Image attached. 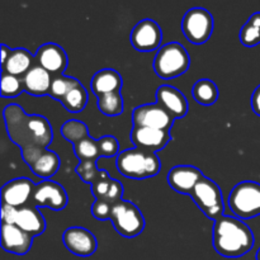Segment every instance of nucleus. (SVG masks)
Here are the masks:
<instances>
[{
	"instance_id": "1",
	"label": "nucleus",
	"mask_w": 260,
	"mask_h": 260,
	"mask_svg": "<svg viewBox=\"0 0 260 260\" xmlns=\"http://www.w3.org/2000/svg\"><path fill=\"white\" fill-rule=\"evenodd\" d=\"M8 136L22 150L47 149L53 140V131L47 118L40 114H25L18 104H9L3 111Z\"/></svg>"
},
{
	"instance_id": "2",
	"label": "nucleus",
	"mask_w": 260,
	"mask_h": 260,
	"mask_svg": "<svg viewBox=\"0 0 260 260\" xmlns=\"http://www.w3.org/2000/svg\"><path fill=\"white\" fill-rule=\"evenodd\" d=\"M213 248L226 258H240L251 250L255 238L246 223L240 218L225 216L215 221L212 229Z\"/></svg>"
},
{
	"instance_id": "3",
	"label": "nucleus",
	"mask_w": 260,
	"mask_h": 260,
	"mask_svg": "<svg viewBox=\"0 0 260 260\" xmlns=\"http://www.w3.org/2000/svg\"><path fill=\"white\" fill-rule=\"evenodd\" d=\"M119 174L129 179H147L159 174L161 162L155 152L144 151L137 147L127 149L117 155Z\"/></svg>"
},
{
	"instance_id": "4",
	"label": "nucleus",
	"mask_w": 260,
	"mask_h": 260,
	"mask_svg": "<svg viewBox=\"0 0 260 260\" xmlns=\"http://www.w3.org/2000/svg\"><path fill=\"white\" fill-rule=\"evenodd\" d=\"M190 57L183 45L170 42L159 48L154 60V70L161 79H174L187 73Z\"/></svg>"
},
{
	"instance_id": "5",
	"label": "nucleus",
	"mask_w": 260,
	"mask_h": 260,
	"mask_svg": "<svg viewBox=\"0 0 260 260\" xmlns=\"http://www.w3.org/2000/svg\"><path fill=\"white\" fill-rule=\"evenodd\" d=\"M229 207L238 218H253L260 215V184L245 180L234 187L229 196Z\"/></svg>"
},
{
	"instance_id": "6",
	"label": "nucleus",
	"mask_w": 260,
	"mask_h": 260,
	"mask_svg": "<svg viewBox=\"0 0 260 260\" xmlns=\"http://www.w3.org/2000/svg\"><path fill=\"white\" fill-rule=\"evenodd\" d=\"M111 221L117 233L123 238H136L144 231L145 218L140 208L129 201L121 200L114 203Z\"/></svg>"
},
{
	"instance_id": "7",
	"label": "nucleus",
	"mask_w": 260,
	"mask_h": 260,
	"mask_svg": "<svg viewBox=\"0 0 260 260\" xmlns=\"http://www.w3.org/2000/svg\"><path fill=\"white\" fill-rule=\"evenodd\" d=\"M190 197L210 220L217 221L223 216L225 207H223L222 193L217 183L210 178L203 175L193 192L190 193Z\"/></svg>"
},
{
	"instance_id": "8",
	"label": "nucleus",
	"mask_w": 260,
	"mask_h": 260,
	"mask_svg": "<svg viewBox=\"0 0 260 260\" xmlns=\"http://www.w3.org/2000/svg\"><path fill=\"white\" fill-rule=\"evenodd\" d=\"M215 28L213 17L205 8H192L184 14L182 30L193 45H203L210 40Z\"/></svg>"
},
{
	"instance_id": "9",
	"label": "nucleus",
	"mask_w": 260,
	"mask_h": 260,
	"mask_svg": "<svg viewBox=\"0 0 260 260\" xmlns=\"http://www.w3.org/2000/svg\"><path fill=\"white\" fill-rule=\"evenodd\" d=\"M175 119L173 118L172 114L159 103L139 106L132 112L134 127H149V128L169 131Z\"/></svg>"
},
{
	"instance_id": "10",
	"label": "nucleus",
	"mask_w": 260,
	"mask_h": 260,
	"mask_svg": "<svg viewBox=\"0 0 260 260\" xmlns=\"http://www.w3.org/2000/svg\"><path fill=\"white\" fill-rule=\"evenodd\" d=\"M22 157L30 170L45 180L53 177L60 168V157L52 150L38 147L24 149L22 150Z\"/></svg>"
},
{
	"instance_id": "11",
	"label": "nucleus",
	"mask_w": 260,
	"mask_h": 260,
	"mask_svg": "<svg viewBox=\"0 0 260 260\" xmlns=\"http://www.w3.org/2000/svg\"><path fill=\"white\" fill-rule=\"evenodd\" d=\"M68 194L65 188L51 179L36 184L30 203L36 207H47L53 211H61L68 205Z\"/></svg>"
},
{
	"instance_id": "12",
	"label": "nucleus",
	"mask_w": 260,
	"mask_h": 260,
	"mask_svg": "<svg viewBox=\"0 0 260 260\" xmlns=\"http://www.w3.org/2000/svg\"><path fill=\"white\" fill-rule=\"evenodd\" d=\"M129 41L140 52H151L161 45L162 30L155 20L142 19L132 29Z\"/></svg>"
},
{
	"instance_id": "13",
	"label": "nucleus",
	"mask_w": 260,
	"mask_h": 260,
	"mask_svg": "<svg viewBox=\"0 0 260 260\" xmlns=\"http://www.w3.org/2000/svg\"><path fill=\"white\" fill-rule=\"evenodd\" d=\"M62 241L69 251L83 258L93 255L98 248L94 234L88 229L79 228V226L66 229L63 231Z\"/></svg>"
},
{
	"instance_id": "14",
	"label": "nucleus",
	"mask_w": 260,
	"mask_h": 260,
	"mask_svg": "<svg viewBox=\"0 0 260 260\" xmlns=\"http://www.w3.org/2000/svg\"><path fill=\"white\" fill-rule=\"evenodd\" d=\"M36 184L28 178H17L2 188V205L20 208L30 203Z\"/></svg>"
},
{
	"instance_id": "15",
	"label": "nucleus",
	"mask_w": 260,
	"mask_h": 260,
	"mask_svg": "<svg viewBox=\"0 0 260 260\" xmlns=\"http://www.w3.org/2000/svg\"><path fill=\"white\" fill-rule=\"evenodd\" d=\"M36 63L47 70L52 76L63 75L68 68V55L60 45L45 43L35 55Z\"/></svg>"
},
{
	"instance_id": "16",
	"label": "nucleus",
	"mask_w": 260,
	"mask_h": 260,
	"mask_svg": "<svg viewBox=\"0 0 260 260\" xmlns=\"http://www.w3.org/2000/svg\"><path fill=\"white\" fill-rule=\"evenodd\" d=\"M129 137L135 147L155 154L159 150L164 149L172 139L169 131L149 128V127H134Z\"/></svg>"
},
{
	"instance_id": "17",
	"label": "nucleus",
	"mask_w": 260,
	"mask_h": 260,
	"mask_svg": "<svg viewBox=\"0 0 260 260\" xmlns=\"http://www.w3.org/2000/svg\"><path fill=\"white\" fill-rule=\"evenodd\" d=\"M33 236L13 223L2 225V248L15 255H25L30 250Z\"/></svg>"
},
{
	"instance_id": "18",
	"label": "nucleus",
	"mask_w": 260,
	"mask_h": 260,
	"mask_svg": "<svg viewBox=\"0 0 260 260\" xmlns=\"http://www.w3.org/2000/svg\"><path fill=\"white\" fill-rule=\"evenodd\" d=\"M202 177L203 173L198 168L192 165H178L170 169L168 183L175 192L190 196Z\"/></svg>"
},
{
	"instance_id": "19",
	"label": "nucleus",
	"mask_w": 260,
	"mask_h": 260,
	"mask_svg": "<svg viewBox=\"0 0 260 260\" xmlns=\"http://www.w3.org/2000/svg\"><path fill=\"white\" fill-rule=\"evenodd\" d=\"M13 225H17L18 228L32 235L33 238L42 235L46 230L45 217L38 211V207L33 206L32 203L17 208Z\"/></svg>"
},
{
	"instance_id": "20",
	"label": "nucleus",
	"mask_w": 260,
	"mask_h": 260,
	"mask_svg": "<svg viewBox=\"0 0 260 260\" xmlns=\"http://www.w3.org/2000/svg\"><path fill=\"white\" fill-rule=\"evenodd\" d=\"M156 103L164 107L174 119L183 118L188 113V101L184 94L172 85H161L156 90Z\"/></svg>"
},
{
	"instance_id": "21",
	"label": "nucleus",
	"mask_w": 260,
	"mask_h": 260,
	"mask_svg": "<svg viewBox=\"0 0 260 260\" xmlns=\"http://www.w3.org/2000/svg\"><path fill=\"white\" fill-rule=\"evenodd\" d=\"M53 76L36 63L24 76H23V83H24V90L28 94L35 96L50 95L51 84H52Z\"/></svg>"
},
{
	"instance_id": "22",
	"label": "nucleus",
	"mask_w": 260,
	"mask_h": 260,
	"mask_svg": "<svg viewBox=\"0 0 260 260\" xmlns=\"http://www.w3.org/2000/svg\"><path fill=\"white\" fill-rule=\"evenodd\" d=\"M122 84H123V80L118 71L114 69H103L93 76L90 81V88L99 98L104 94L121 91Z\"/></svg>"
},
{
	"instance_id": "23",
	"label": "nucleus",
	"mask_w": 260,
	"mask_h": 260,
	"mask_svg": "<svg viewBox=\"0 0 260 260\" xmlns=\"http://www.w3.org/2000/svg\"><path fill=\"white\" fill-rule=\"evenodd\" d=\"M35 65L36 58L29 51L25 48H14L5 63L2 65V71L18 78H23Z\"/></svg>"
},
{
	"instance_id": "24",
	"label": "nucleus",
	"mask_w": 260,
	"mask_h": 260,
	"mask_svg": "<svg viewBox=\"0 0 260 260\" xmlns=\"http://www.w3.org/2000/svg\"><path fill=\"white\" fill-rule=\"evenodd\" d=\"M90 188L95 200L106 201V202L111 203V205H114V203L122 200L124 190L122 183L119 180L109 177L108 173H106L94 184H91Z\"/></svg>"
},
{
	"instance_id": "25",
	"label": "nucleus",
	"mask_w": 260,
	"mask_h": 260,
	"mask_svg": "<svg viewBox=\"0 0 260 260\" xmlns=\"http://www.w3.org/2000/svg\"><path fill=\"white\" fill-rule=\"evenodd\" d=\"M193 98L202 106H212L218 99V88L210 79H200L192 89Z\"/></svg>"
},
{
	"instance_id": "26",
	"label": "nucleus",
	"mask_w": 260,
	"mask_h": 260,
	"mask_svg": "<svg viewBox=\"0 0 260 260\" xmlns=\"http://www.w3.org/2000/svg\"><path fill=\"white\" fill-rule=\"evenodd\" d=\"M240 42L246 47H255L260 43V12L251 14L241 27Z\"/></svg>"
},
{
	"instance_id": "27",
	"label": "nucleus",
	"mask_w": 260,
	"mask_h": 260,
	"mask_svg": "<svg viewBox=\"0 0 260 260\" xmlns=\"http://www.w3.org/2000/svg\"><path fill=\"white\" fill-rule=\"evenodd\" d=\"M98 108L103 114L108 117H116L123 113L124 104L121 91L109 93L98 98Z\"/></svg>"
},
{
	"instance_id": "28",
	"label": "nucleus",
	"mask_w": 260,
	"mask_h": 260,
	"mask_svg": "<svg viewBox=\"0 0 260 260\" xmlns=\"http://www.w3.org/2000/svg\"><path fill=\"white\" fill-rule=\"evenodd\" d=\"M88 103V91L81 84H78L65 98L61 101V104L70 113H80L84 111Z\"/></svg>"
},
{
	"instance_id": "29",
	"label": "nucleus",
	"mask_w": 260,
	"mask_h": 260,
	"mask_svg": "<svg viewBox=\"0 0 260 260\" xmlns=\"http://www.w3.org/2000/svg\"><path fill=\"white\" fill-rule=\"evenodd\" d=\"M74 151L80 161H96L101 157L98 140L91 139L90 136L74 144Z\"/></svg>"
},
{
	"instance_id": "30",
	"label": "nucleus",
	"mask_w": 260,
	"mask_h": 260,
	"mask_svg": "<svg viewBox=\"0 0 260 260\" xmlns=\"http://www.w3.org/2000/svg\"><path fill=\"white\" fill-rule=\"evenodd\" d=\"M78 84H80V81L78 79L73 78V76H53L52 84H51L50 95L53 99H57V101L61 102Z\"/></svg>"
},
{
	"instance_id": "31",
	"label": "nucleus",
	"mask_w": 260,
	"mask_h": 260,
	"mask_svg": "<svg viewBox=\"0 0 260 260\" xmlns=\"http://www.w3.org/2000/svg\"><path fill=\"white\" fill-rule=\"evenodd\" d=\"M61 135L74 145L88 137L89 129L84 122L78 121V119H69L61 127Z\"/></svg>"
},
{
	"instance_id": "32",
	"label": "nucleus",
	"mask_w": 260,
	"mask_h": 260,
	"mask_svg": "<svg viewBox=\"0 0 260 260\" xmlns=\"http://www.w3.org/2000/svg\"><path fill=\"white\" fill-rule=\"evenodd\" d=\"M24 90V83L23 78L10 75V74L2 71V94L3 98H15L20 95Z\"/></svg>"
},
{
	"instance_id": "33",
	"label": "nucleus",
	"mask_w": 260,
	"mask_h": 260,
	"mask_svg": "<svg viewBox=\"0 0 260 260\" xmlns=\"http://www.w3.org/2000/svg\"><path fill=\"white\" fill-rule=\"evenodd\" d=\"M75 172L84 183L90 185L94 184L96 180L101 179L107 173L106 170L98 169L95 161H80L78 167H76Z\"/></svg>"
},
{
	"instance_id": "34",
	"label": "nucleus",
	"mask_w": 260,
	"mask_h": 260,
	"mask_svg": "<svg viewBox=\"0 0 260 260\" xmlns=\"http://www.w3.org/2000/svg\"><path fill=\"white\" fill-rule=\"evenodd\" d=\"M102 157H112L119 154V144L114 136H103L98 140Z\"/></svg>"
},
{
	"instance_id": "35",
	"label": "nucleus",
	"mask_w": 260,
	"mask_h": 260,
	"mask_svg": "<svg viewBox=\"0 0 260 260\" xmlns=\"http://www.w3.org/2000/svg\"><path fill=\"white\" fill-rule=\"evenodd\" d=\"M113 205L106 202V201L95 200V202L91 206V215L99 221L111 220V212Z\"/></svg>"
},
{
	"instance_id": "36",
	"label": "nucleus",
	"mask_w": 260,
	"mask_h": 260,
	"mask_svg": "<svg viewBox=\"0 0 260 260\" xmlns=\"http://www.w3.org/2000/svg\"><path fill=\"white\" fill-rule=\"evenodd\" d=\"M15 211H17V208L10 207V206H7V205H2V221H3V223H13Z\"/></svg>"
},
{
	"instance_id": "37",
	"label": "nucleus",
	"mask_w": 260,
	"mask_h": 260,
	"mask_svg": "<svg viewBox=\"0 0 260 260\" xmlns=\"http://www.w3.org/2000/svg\"><path fill=\"white\" fill-rule=\"evenodd\" d=\"M251 108H253L254 113L260 116V85L254 90L253 95H251Z\"/></svg>"
},
{
	"instance_id": "38",
	"label": "nucleus",
	"mask_w": 260,
	"mask_h": 260,
	"mask_svg": "<svg viewBox=\"0 0 260 260\" xmlns=\"http://www.w3.org/2000/svg\"><path fill=\"white\" fill-rule=\"evenodd\" d=\"M10 52H12V50H10L7 45H4V43H3L2 45V65L3 63H5V61L8 60Z\"/></svg>"
},
{
	"instance_id": "39",
	"label": "nucleus",
	"mask_w": 260,
	"mask_h": 260,
	"mask_svg": "<svg viewBox=\"0 0 260 260\" xmlns=\"http://www.w3.org/2000/svg\"><path fill=\"white\" fill-rule=\"evenodd\" d=\"M256 260H260V248L258 249V251H256V255H255Z\"/></svg>"
}]
</instances>
